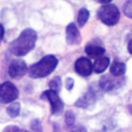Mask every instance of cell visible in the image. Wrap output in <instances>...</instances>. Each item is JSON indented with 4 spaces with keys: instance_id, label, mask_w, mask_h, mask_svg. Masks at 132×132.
<instances>
[{
    "instance_id": "1",
    "label": "cell",
    "mask_w": 132,
    "mask_h": 132,
    "mask_svg": "<svg viewBox=\"0 0 132 132\" xmlns=\"http://www.w3.org/2000/svg\"><path fill=\"white\" fill-rule=\"evenodd\" d=\"M37 34L33 29H25L21 32L20 36L14 39L9 45V52L18 57L27 55L35 45Z\"/></svg>"
},
{
    "instance_id": "2",
    "label": "cell",
    "mask_w": 132,
    "mask_h": 132,
    "mask_svg": "<svg viewBox=\"0 0 132 132\" xmlns=\"http://www.w3.org/2000/svg\"><path fill=\"white\" fill-rule=\"evenodd\" d=\"M58 65V59L54 55H47L41 58L38 62L30 66L28 69V73L30 77L33 78H40L45 77L48 74H51Z\"/></svg>"
},
{
    "instance_id": "3",
    "label": "cell",
    "mask_w": 132,
    "mask_h": 132,
    "mask_svg": "<svg viewBox=\"0 0 132 132\" xmlns=\"http://www.w3.org/2000/svg\"><path fill=\"white\" fill-rule=\"evenodd\" d=\"M97 16L103 24L113 26L120 20V10L113 4H105L98 9Z\"/></svg>"
},
{
    "instance_id": "4",
    "label": "cell",
    "mask_w": 132,
    "mask_h": 132,
    "mask_svg": "<svg viewBox=\"0 0 132 132\" xmlns=\"http://www.w3.org/2000/svg\"><path fill=\"white\" fill-rule=\"evenodd\" d=\"M19 97V91L16 87L10 81H4L0 84V102L11 103Z\"/></svg>"
},
{
    "instance_id": "5",
    "label": "cell",
    "mask_w": 132,
    "mask_h": 132,
    "mask_svg": "<svg viewBox=\"0 0 132 132\" xmlns=\"http://www.w3.org/2000/svg\"><path fill=\"white\" fill-rule=\"evenodd\" d=\"M120 76H111V75H103L100 77L99 87L101 90L105 92H111L114 90L120 89L125 81V78H119Z\"/></svg>"
},
{
    "instance_id": "6",
    "label": "cell",
    "mask_w": 132,
    "mask_h": 132,
    "mask_svg": "<svg viewBox=\"0 0 132 132\" xmlns=\"http://www.w3.org/2000/svg\"><path fill=\"white\" fill-rule=\"evenodd\" d=\"M41 97H45L48 102L51 103V110L53 114H58L63 110L64 107V103L61 100V98L58 95V92L54 91V90H47L45 91Z\"/></svg>"
},
{
    "instance_id": "7",
    "label": "cell",
    "mask_w": 132,
    "mask_h": 132,
    "mask_svg": "<svg viewBox=\"0 0 132 132\" xmlns=\"http://www.w3.org/2000/svg\"><path fill=\"white\" fill-rule=\"evenodd\" d=\"M27 72L26 62L22 59H14L8 68V74L11 78H21Z\"/></svg>"
},
{
    "instance_id": "8",
    "label": "cell",
    "mask_w": 132,
    "mask_h": 132,
    "mask_svg": "<svg viewBox=\"0 0 132 132\" xmlns=\"http://www.w3.org/2000/svg\"><path fill=\"white\" fill-rule=\"evenodd\" d=\"M74 70L80 76H89L93 71V64L90 59L80 57L74 63Z\"/></svg>"
},
{
    "instance_id": "9",
    "label": "cell",
    "mask_w": 132,
    "mask_h": 132,
    "mask_svg": "<svg viewBox=\"0 0 132 132\" xmlns=\"http://www.w3.org/2000/svg\"><path fill=\"white\" fill-rule=\"evenodd\" d=\"M85 52H86V54H87L90 58L98 59V58H100V57L103 56L105 50H104V47H103L100 43L94 42V40H93V41L89 42V43L86 45Z\"/></svg>"
},
{
    "instance_id": "10",
    "label": "cell",
    "mask_w": 132,
    "mask_h": 132,
    "mask_svg": "<svg viewBox=\"0 0 132 132\" xmlns=\"http://www.w3.org/2000/svg\"><path fill=\"white\" fill-rule=\"evenodd\" d=\"M66 41L68 44H78L80 42L79 31L73 23H70L66 27Z\"/></svg>"
},
{
    "instance_id": "11",
    "label": "cell",
    "mask_w": 132,
    "mask_h": 132,
    "mask_svg": "<svg viewBox=\"0 0 132 132\" xmlns=\"http://www.w3.org/2000/svg\"><path fill=\"white\" fill-rule=\"evenodd\" d=\"M96 101V94L93 91H89L87 93H85L80 98L77 99V101L74 103V105L76 107L79 108H87L91 105H93Z\"/></svg>"
},
{
    "instance_id": "12",
    "label": "cell",
    "mask_w": 132,
    "mask_h": 132,
    "mask_svg": "<svg viewBox=\"0 0 132 132\" xmlns=\"http://www.w3.org/2000/svg\"><path fill=\"white\" fill-rule=\"evenodd\" d=\"M108 65H109V59L107 57L102 56L95 60V62L93 64V70L96 73H102L103 71L106 70Z\"/></svg>"
},
{
    "instance_id": "13",
    "label": "cell",
    "mask_w": 132,
    "mask_h": 132,
    "mask_svg": "<svg viewBox=\"0 0 132 132\" xmlns=\"http://www.w3.org/2000/svg\"><path fill=\"white\" fill-rule=\"evenodd\" d=\"M109 71H110V74L113 75V76H123L126 72V66L123 62H120V61H114L110 68H109Z\"/></svg>"
},
{
    "instance_id": "14",
    "label": "cell",
    "mask_w": 132,
    "mask_h": 132,
    "mask_svg": "<svg viewBox=\"0 0 132 132\" xmlns=\"http://www.w3.org/2000/svg\"><path fill=\"white\" fill-rule=\"evenodd\" d=\"M90 16V12L87 8H80L79 11H78V14H77V24L79 27H82L85 26V24L87 23L88 19Z\"/></svg>"
},
{
    "instance_id": "15",
    "label": "cell",
    "mask_w": 132,
    "mask_h": 132,
    "mask_svg": "<svg viewBox=\"0 0 132 132\" xmlns=\"http://www.w3.org/2000/svg\"><path fill=\"white\" fill-rule=\"evenodd\" d=\"M20 110H21V105L19 102H13L11 103L7 108H6V111L8 113V116L10 118H15L20 114Z\"/></svg>"
},
{
    "instance_id": "16",
    "label": "cell",
    "mask_w": 132,
    "mask_h": 132,
    "mask_svg": "<svg viewBox=\"0 0 132 132\" xmlns=\"http://www.w3.org/2000/svg\"><path fill=\"white\" fill-rule=\"evenodd\" d=\"M48 87H50V90H54L56 92H59L61 89V77L55 76L54 78H52L48 82Z\"/></svg>"
},
{
    "instance_id": "17",
    "label": "cell",
    "mask_w": 132,
    "mask_h": 132,
    "mask_svg": "<svg viewBox=\"0 0 132 132\" xmlns=\"http://www.w3.org/2000/svg\"><path fill=\"white\" fill-rule=\"evenodd\" d=\"M74 121H75V116L72 111L68 110L65 113V123L67 125V127H72L74 125Z\"/></svg>"
},
{
    "instance_id": "18",
    "label": "cell",
    "mask_w": 132,
    "mask_h": 132,
    "mask_svg": "<svg viewBox=\"0 0 132 132\" xmlns=\"http://www.w3.org/2000/svg\"><path fill=\"white\" fill-rule=\"evenodd\" d=\"M123 10H124V13L126 16L132 19V0H127L125 2Z\"/></svg>"
},
{
    "instance_id": "19",
    "label": "cell",
    "mask_w": 132,
    "mask_h": 132,
    "mask_svg": "<svg viewBox=\"0 0 132 132\" xmlns=\"http://www.w3.org/2000/svg\"><path fill=\"white\" fill-rule=\"evenodd\" d=\"M31 129L34 132H42L41 124H40L39 120H33L32 121V123H31Z\"/></svg>"
},
{
    "instance_id": "20",
    "label": "cell",
    "mask_w": 132,
    "mask_h": 132,
    "mask_svg": "<svg viewBox=\"0 0 132 132\" xmlns=\"http://www.w3.org/2000/svg\"><path fill=\"white\" fill-rule=\"evenodd\" d=\"M2 132H22V130L16 126H7Z\"/></svg>"
},
{
    "instance_id": "21",
    "label": "cell",
    "mask_w": 132,
    "mask_h": 132,
    "mask_svg": "<svg viewBox=\"0 0 132 132\" xmlns=\"http://www.w3.org/2000/svg\"><path fill=\"white\" fill-rule=\"evenodd\" d=\"M73 86H74V80H73L71 77L66 78V89H67L68 91H71L72 88H73Z\"/></svg>"
},
{
    "instance_id": "22",
    "label": "cell",
    "mask_w": 132,
    "mask_h": 132,
    "mask_svg": "<svg viewBox=\"0 0 132 132\" xmlns=\"http://www.w3.org/2000/svg\"><path fill=\"white\" fill-rule=\"evenodd\" d=\"M70 132H87V130L84 126H75L70 130Z\"/></svg>"
},
{
    "instance_id": "23",
    "label": "cell",
    "mask_w": 132,
    "mask_h": 132,
    "mask_svg": "<svg viewBox=\"0 0 132 132\" xmlns=\"http://www.w3.org/2000/svg\"><path fill=\"white\" fill-rule=\"evenodd\" d=\"M3 35H4V28H3L2 24H0V42H1V40H2Z\"/></svg>"
},
{
    "instance_id": "24",
    "label": "cell",
    "mask_w": 132,
    "mask_h": 132,
    "mask_svg": "<svg viewBox=\"0 0 132 132\" xmlns=\"http://www.w3.org/2000/svg\"><path fill=\"white\" fill-rule=\"evenodd\" d=\"M127 48H128V52L132 55V39H130V40H129V43H128Z\"/></svg>"
},
{
    "instance_id": "25",
    "label": "cell",
    "mask_w": 132,
    "mask_h": 132,
    "mask_svg": "<svg viewBox=\"0 0 132 132\" xmlns=\"http://www.w3.org/2000/svg\"><path fill=\"white\" fill-rule=\"evenodd\" d=\"M97 2H99V3H101V4H109V2L111 1V0H96Z\"/></svg>"
},
{
    "instance_id": "26",
    "label": "cell",
    "mask_w": 132,
    "mask_h": 132,
    "mask_svg": "<svg viewBox=\"0 0 132 132\" xmlns=\"http://www.w3.org/2000/svg\"><path fill=\"white\" fill-rule=\"evenodd\" d=\"M22 132H29V131H22Z\"/></svg>"
},
{
    "instance_id": "27",
    "label": "cell",
    "mask_w": 132,
    "mask_h": 132,
    "mask_svg": "<svg viewBox=\"0 0 132 132\" xmlns=\"http://www.w3.org/2000/svg\"><path fill=\"white\" fill-rule=\"evenodd\" d=\"M131 34H132V31H131Z\"/></svg>"
}]
</instances>
